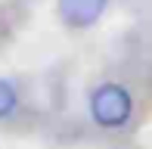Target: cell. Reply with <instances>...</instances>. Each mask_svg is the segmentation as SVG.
Here are the masks:
<instances>
[{
	"label": "cell",
	"mask_w": 152,
	"mask_h": 149,
	"mask_svg": "<svg viewBox=\"0 0 152 149\" xmlns=\"http://www.w3.org/2000/svg\"><path fill=\"white\" fill-rule=\"evenodd\" d=\"M134 112V96L121 84H102L90 93V118L106 131L124 127Z\"/></svg>",
	"instance_id": "1"
},
{
	"label": "cell",
	"mask_w": 152,
	"mask_h": 149,
	"mask_svg": "<svg viewBox=\"0 0 152 149\" xmlns=\"http://www.w3.org/2000/svg\"><path fill=\"white\" fill-rule=\"evenodd\" d=\"M19 96H16V87L10 84V81H0V118H6L12 109H16Z\"/></svg>",
	"instance_id": "3"
},
{
	"label": "cell",
	"mask_w": 152,
	"mask_h": 149,
	"mask_svg": "<svg viewBox=\"0 0 152 149\" xmlns=\"http://www.w3.org/2000/svg\"><path fill=\"white\" fill-rule=\"evenodd\" d=\"M109 0H59V19L68 28H90L106 12Z\"/></svg>",
	"instance_id": "2"
}]
</instances>
